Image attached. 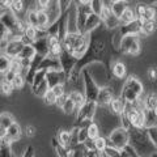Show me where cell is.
Here are the masks:
<instances>
[{"instance_id": "cell-27", "label": "cell", "mask_w": 157, "mask_h": 157, "mask_svg": "<svg viewBox=\"0 0 157 157\" xmlns=\"http://www.w3.org/2000/svg\"><path fill=\"white\" fill-rule=\"evenodd\" d=\"M104 26H105V29H107V30H117V29H119L121 26H122V24H121V18H118V17H115L114 14H111V16H109L104 22Z\"/></svg>"}, {"instance_id": "cell-3", "label": "cell", "mask_w": 157, "mask_h": 157, "mask_svg": "<svg viewBox=\"0 0 157 157\" xmlns=\"http://www.w3.org/2000/svg\"><path fill=\"white\" fill-rule=\"evenodd\" d=\"M85 70L89 72V75L93 77V80L97 82V85L101 88H107L110 84L111 75L109 72V68L106 67L104 62H94L88 66Z\"/></svg>"}, {"instance_id": "cell-9", "label": "cell", "mask_w": 157, "mask_h": 157, "mask_svg": "<svg viewBox=\"0 0 157 157\" xmlns=\"http://www.w3.org/2000/svg\"><path fill=\"white\" fill-rule=\"evenodd\" d=\"M46 13L48 18H50V25L59 21V18L62 17V8H60V0H50V6L47 7Z\"/></svg>"}, {"instance_id": "cell-7", "label": "cell", "mask_w": 157, "mask_h": 157, "mask_svg": "<svg viewBox=\"0 0 157 157\" xmlns=\"http://www.w3.org/2000/svg\"><path fill=\"white\" fill-rule=\"evenodd\" d=\"M59 62H60V66H62V71L66 73L67 78L70 80V76L71 73L73 72V70L76 68V64H77V59L72 55L70 52H66L63 51V54L59 58Z\"/></svg>"}, {"instance_id": "cell-16", "label": "cell", "mask_w": 157, "mask_h": 157, "mask_svg": "<svg viewBox=\"0 0 157 157\" xmlns=\"http://www.w3.org/2000/svg\"><path fill=\"white\" fill-rule=\"evenodd\" d=\"M33 46H34V48H36V51H37L38 55H41V56H43V58L48 56V54H50V43H48V36L37 39V41L33 43Z\"/></svg>"}, {"instance_id": "cell-34", "label": "cell", "mask_w": 157, "mask_h": 157, "mask_svg": "<svg viewBox=\"0 0 157 157\" xmlns=\"http://www.w3.org/2000/svg\"><path fill=\"white\" fill-rule=\"evenodd\" d=\"M46 73H47V71H45V70H39L38 72H37V75H36V77H34V81H33V84H32V92L34 90V89H37V86L38 85H41L43 81L46 80Z\"/></svg>"}, {"instance_id": "cell-10", "label": "cell", "mask_w": 157, "mask_h": 157, "mask_svg": "<svg viewBox=\"0 0 157 157\" xmlns=\"http://www.w3.org/2000/svg\"><path fill=\"white\" fill-rule=\"evenodd\" d=\"M110 73L111 76L117 78V80H126L128 75H127V67L123 62L121 60H114L111 62L110 66Z\"/></svg>"}, {"instance_id": "cell-22", "label": "cell", "mask_w": 157, "mask_h": 157, "mask_svg": "<svg viewBox=\"0 0 157 157\" xmlns=\"http://www.w3.org/2000/svg\"><path fill=\"white\" fill-rule=\"evenodd\" d=\"M157 30V21L155 20V21H143V24H141V33H140V38H147L152 36L155 32Z\"/></svg>"}, {"instance_id": "cell-15", "label": "cell", "mask_w": 157, "mask_h": 157, "mask_svg": "<svg viewBox=\"0 0 157 157\" xmlns=\"http://www.w3.org/2000/svg\"><path fill=\"white\" fill-rule=\"evenodd\" d=\"M13 123H16V118H14L11 113L8 111H3L2 115H0V136L6 135L7 130L11 127Z\"/></svg>"}, {"instance_id": "cell-44", "label": "cell", "mask_w": 157, "mask_h": 157, "mask_svg": "<svg viewBox=\"0 0 157 157\" xmlns=\"http://www.w3.org/2000/svg\"><path fill=\"white\" fill-rule=\"evenodd\" d=\"M0 157H13L12 145H0Z\"/></svg>"}, {"instance_id": "cell-23", "label": "cell", "mask_w": 157, "mask_h": 157, "mask_svg": "<svg viewBox=\"0 0 157 157\" xmlns=\"http://www.w3.org/2000/svg\"><path fill=\"white\" fill-rule=\"evenodd\" d=\"M109 109L113 114H115L118 117H121L122 114L124 113V109H126V104L122 98H114L111 101V104L109 105Z\"/></svg>"}, {"instance_id": "cell-48", "label": "cell", "mask_w": 157, "mask_h": 157, "mask_svg": "<svg viewBox=\"0 0 157 157\" xmlns=\"http://www.w3.org/2000/svg\"><path fill=\"white\" fill-rule=\"evenodd\" d=\"M123 151L126 152V155L128 156V157H140V156H139V153H137V152H136V149H135V148H134V147H132L131 144L127 145Z\"/></svg>"}, {"instance_id": "cell-32", "label": "cell", "mask_w": 157, "mask_h": 157, "mask_svg": "<svg viewBox=\"0 0 157 157\" xmlns=\"http://www.w3.org/2000/svg\"><path fill=\"white\" fill-rule=\"evenodd\" d=\"M11 62H12V58H9L7 55H2V58H0V73L2 75H6L11 70Z\"/></svg>"}, {"instance_id": "cell-8", "label": "cell", "mask_w": 157, "mask_h": 157, "mask_svg": "<svg viewBox=\"0 0 157 157\" xmlns=\"http://www.w3.org/2000/svg\"><path fill=\"white\" fill-rule=\"evenodd\" d=\"M46 81H47L48 86H50V89H52V88H55L56 85L67 84L68 78H67L66 73L63 71H47Z\"/></svg>"}, {"instance_id": "cell-4", "label": "cell", "mask_w": 157, "mask_h": 157, "mask_svg": "<svg viewBox=\"0 0 157 157\" xmlns=\"http://www.w3.org/2000/svg\"><path fill=\"white\" fill-rule=\"evenodd\" d=\"M107 141H109V145L115 147L119 151H123L130 144V131L122 126L118 127L107 136Z\"/></svg>"}, {"instance_id": "cell-24", "label": "cell", "mask_w": 157, "mask_h": 157, "mask_svg": "<svg viewBox=\"0 0 157 157\" xmlns=\"http://www.w3.org/2000/svg\"><path fill=\"white\" fill-rule=\"evenodd\" d=\"M123 34L121 33L119 29H117V30L113 32L111 37H110V43H111V47L113 50L115 51H119L121 50V46H122V42H123Z\"/></svg>"}, {"instance_id": "cell-41", "label": "cell", "mask_w": 157, "mask_h": 157, "mask_svg": "<svg viewBox=\"0 0 157 157\" xmlns=\"http://www.w3.org/2000/svg\"><path fill=\"white\" fill-rule=\"evenodd\" d=\"M78 128V127H77ZM77 137H78V143L84 144L85 141L89 139V132H88V127H80L77 131Z\"/></svg>"}, {"instance_id": "cell-5", "label": "cell", "mask_w": 157, "mask_h": 157, "mask_svg": "<svg viewBox=\"0 0 157 157\" xmlns=\"http://www.w3.org/2000/svg\"><path fill=\"white\" fill-rule=\"evenodd\" d=\"M141 41L139 36H127L123 38L119 52L130 56H139L141 54Z\"/></svg>"}, {"instance_id": "cell-47", "label": "cell", "mask_w": 157, "mask_h": 157, "mask_svg": "<svg viewBox=\"0 0 157 157\" xmlns=\"http://www.w3.org/2000/svg\"><path fill=\"white\" fill-rule=\"evenodd\" d=\"M24 134H25L26 137H34L37 135V128L32 124H28L25 127V130H24Z\"/></svg>"}, {"instance_id": "cell-39", "label": "cell", "mask_w": 157, "mask_h": 157, "mask_svg": "<svg viewBox=\"0 0 157 157\" xmlns=\"http://www.w3.org/2000/svg\"><path fill=\"white\" fill-rule=\"evenodd\" d=\"M0 88H2V93L3 94H6L7 97L12 96L13 94V85L11 84V82H8L7 80H4V78H2V82H0Z\"/></svg>"}, {"instance_id": "cell-11", "label": "cell", "mask_w": 157, "mask_h": 157, "mask_svg": "<svg viewBox=\"0 0 157 157\" xmlns=\"http://www.w3.org/2000/svg\"><path fill=\"white\" fill-rule=\"evenodd\" d=\"M141 24L143 21L137 18L136 21L128 24V25H122L119 28L121 33L123 34V37H127V36H140L141 33Z\"/></svg>"}, {"instance_id": "cell-33", "label": "cell", "mask_w": 157, "mask_h": 157, "mask_svg": "<svg viewBox=\"0 0 157 157\" xmlns=\"http://www.w3.org/2000/svg\"><path fill=\"white\" fill-rule=\"evenodd\" d=\"M48 90H50V86H48L47 81L45 80L41 85H38V86H37V89H34L32 93H33V94L36 96V97H39V98H42V100H43V97L46 96V93H47Z\"/></svg>"}, {"instance_id": "cell-6", "label": "cell", "mask_w": 157, "mask_h": 157, "mask_svg": "<svg viewBox=\"0 0 157 157\" xmlns=\"http://www.w3.org/2000/svg\"><path fill=\"white\" fill-rule=\"evenodd\" d=\"M82 80H84V94L88 102H97V97L101 88L97 85V82L93 80L86 70L82 71Z\"/></svg>"}, {"instance_id": "cell-20", "label": "cell", "mask_w": 157, "mask_h": 157, "mask_svg": "<svg viewBox=\"0 0 157 157\" xmlns=\"http://www.w3.org/2000/svg\"><path fill=\"white\" fill-rule=\"evenodd\" d=\"M56 140H58V143L60 145H63L64 148L71 147V143H72V132H71V130H60L58 132V135H56Z\"/></svg>"}, {"instance_id": "cell-31", "label": "cell", "mask_w": 157, "mask_h": 157, "mask_svg": "<svg viewBox=\"0 0 157 157\" xmlns=\"http://www.w3.org/2000/svg\"><path fill=\"white\" fill-rule=\"evenodd\" d=\"M157 126V117L153 110H145V128Z\"/></svg>"}, {"instance_id": "cell-51", "label": "cell", "mask_w": 157, "mask_h": 157, "mask_svg": "<svg viewBox=\"0 0 157 157\" xmlns=\"http://www.w3.org/2000/svg\"><path fill=\"white\" fill-rule=\"evenodd\" d=\"M67 100H68V94H66V96H62V97H58L55 106L58 107V109H62V107L64 106V104L67 102Z\"/></svg>"}, {"instance_id": "cell-1", "label": "cell", "mask_w": 157, "mask_h": 157, "mask_svg": "<svg viewBox=\"0 0 157 157\" xmlns=\"http://www.w3.org/2000/svg\"><path fill=\"white\" fill-rule=\"evenodd\" d=\"M144 94H145V89L141 80L135 75H128V77L124 80L123 90H122V94L119 98L124 101V104L134 105L139 100H141Z\"/></svg>"}, {"instance_id": "cell-30", "label": "cell", "mask_w": 157, "mask_h": 157, "mask_svg": "<svg viewBox=\"0 0 157 157\" xmlns=\"http://www.w3.org/2000/svg\"><path fill=\"white\" fill-rule=\"evenodd\" d=\"M88 132H89V139H92V140H96L100 136H102L101 128H100V126H98L97 122H92V123L88 126Z\"/></svg>"}, {"instance_id": "cell-26", "label": "cell", "mask_w": 157, "mask_h": 157, "mask_svg": "<svg viewBox=\"0 0 157 157\" xmlns=\"http://www.w3.org/2000/svg\"><path fill=\"white\" fill-rule=\"evenodd\" d=\"M143 101L147 110H155L157 107V93H152V92L145 93Z\"/></svg>"}, {"instance_id": "cell-53", "label": "cell", "mask_w": 157, "mask_h": 157, "mask_svg": "<svg viewBox=\"0 0 157 157\" xmlns=\"http://www.w3.org/2000/svg\"><path fill=\"white\" fill-rule=\"evenodd\" d=\"M85 157H102V153L98 151H86Z\"/></svg>"}, {"instance_id": "cell-12", "label": "cell", "mask_w": 157, "mask_h": 157, "mask_svg": "<svg viewBox=\"0 0 157 157\" xmlns=\"http://www.w3.org/2000/svg\"><path fill=\"white\" fill-rule=\"evenodd\" d=\"M104 24H102V20L100 16H97V14L92 13L89 17H88L86 20V24H85V28H84V32H82V34H85V36H89V34H92L94 30H97L100 26H102Z\"/></svg>"}, {"instance_id": "cell-43", "label": "cell", "mask_w": 157, "mask_h": 157, "mask_svg": "<svg viewBox=\"0 0 157 157\" xmlns=\"http://www.w3.org/2000/svg\"><path fill=\"white\" fill-rule=\"evenodd\" d=\"M56 100H58V97L55 96V93H54L51 89L46 93L45 97H43V101H45V104L48 105V106L55 105V104H56Z\"/></svg>"}, {"instance_id": "cell-55", "label": "cell", "mask_w": 157, "mask_h": 157, "mask_svg": "<svg viewBox=\"0 0 157 157\" xmlns=\"http://www.w3.org/2000/svg\"><path fill=\"white\" fill-rule=\"evenodd\" d=\"M153 111H155V114H156V117H157V107H156V109H155Z\"/></svg>"}, {"instance_id": "cell-37", "label": "cell", "mask_w": 157, "mask_h": 157, "mask_svg": "<svg viewBox=\"0 0 157 157\" xmlns=\"http://www.w3.org/2000/svg\"><path fill=\"white\" fill-rule=\"evenodd\" d=\"M22 70H24V67H22L21 59H20V58H12V62H11V70H9V71L14 72L16 75H20V73L22 72Z\"/></svg>"}, {"instance_id": "cell-21", "label": "cell", "mask_w": 157, "mask_h": 157, "mask_svg": "<svg viewBox=\"0 0 157 157\" xmlns=\"http://www.w3.org/2000/svg\"><path fill=\"white\" fill-rule=\"evenodd\" d=\"M128 7H130L128 2H126V0H114V4H113V7H111V13L114 14L115 17L121 18L122 14L124 13V11Z\"/></svg>"}, {"instance_id": "cell-42", "label": "cell", "mask_w": 157, "mask_h": 157, "mask_svg": "<svg viewBox=\"0 0 157 157\" xmlns=\"http://www.w3.org/2000/svg\"><path fill=\"white\" fill-rule=\"evenodd\" d=\"M147 135H148L151 143L155 145V148L157 149V126L156 127H151V128H145Z\"/></svg>"}, {"instance_id": "cell-45", "label": "cell", "mask_w": 157, "mask_h": 157, "mask_svg": "<svg viewBox=\"0 0 157 157\" xmlns=\"http://www.w3.org/2000/svg\"><path fill=\"white\" fill-rule=\"evenodd\" d=\"M104 153H105L107 157H119V156H121V153H122V151L117 149L115 147H111V145H109V147H107V148L105 149Z\"/></svg>"}, {"instance_id": "cell-52", "label": "cell", "mask_w": 157, "mask_h": 157, "mask_svg": "<svg viewBox=\"0 0 157 157\" xmlns=\"http://www.w3.org/2000/svg\"><path fill=\"white\" fill-rule=\"evenodd\" d=\"M85 147V149L86 151H96V145H94V140H92V139H88L84 144H82Z\"/></svg>"}, {"instance_id": "cell-17", "label": "cell", "mask_w": 157, "mask_h": 157, "mask_svg": "<svg viewBox=\"0 0 157 157\" xmlns=\"http://www.w3.org/2000/svg\"><path fill=\"white\" fill-rule=\"evenodd\" d=\"M39 70H45V71H62V66L59 59L52 58V56H46L42 60Z\"/></svg>"}, {"instance_id": "cell-56", "label": "cell", "mask_w": 157, "mask_h": 157, "mask_svg": "<svg viewBox=\"0 0 157 157\" xmlns=\"http://www.w3.org/2000/svg\"><path fill=\"white\" fill-rule=\"evenodd\" d=\"M13 157H17V156H16V155H13Z\"/></svg>"}, {"instance_id": "cell-50", "label": "cell", "mask_w": 157, "mask_h": 157, "mask_svg": "<svg viewBox=\"0 0 157 157\" xmlns=\"http://www.w3.org/2000/svg\"><path fill=\"white\" fill-rule=\"evenodd\" d=\"M22 157H36V149L33 145H28V148L24 152Z\"/></svg>"}, {"instance_id": "cell-54", "label": "cell", "mask_w": 157, "mask_h": 157, "mask_svg": "<svg viewBox=\"0 0 157 157\" xmlns=\"http://www.w3.org/2000/svg\"><path fill=\"white\" fill-rule=\"evenodd\" d=\"M151 157H157V151H156V152H155V153H153V155H152Z\"/></svg>"}, {"instance_id": "cell-28", "label": "cell", "mask_w": 157, "mask_h": 157, "mask_svg": "<svg viewBox=\"0 0 157 157\" xmlns=\"http://www.w3.org/2000/svg\"><path fill=\"white\" fill-rule=\"evenodd\" d=\"M25 21L29 26H34V28H38L39 24H38V12L36 9H29L26 11L25 14Z\"/></svg>"}, {"instance_id": "cell-13", "label": "cell", "mask_w": 157, "mask_h": 157, "mask_svg": "<svg viewBox=\"0 0 157 157\" xmlns=\"http://www.w3.org/2000/svg\"><path fill=\"white\" fill-rule=\"evenodd\" d=\"M24 46H25V45L22 43L21 39H12V41H9L8 47H7L6 54H4V55H7L9 58H18V55L22 51Z\"/></svg>"}, {"instance_id": "cell-40", "label": "cell", "mask_w": 157, "mask_h": 157, "mask_svg": "<svg viewBox=\"0 0 157 157\" xmlns=\"http://www.w3.org/2000/svg\"><path fill=\"white\" fill-rule=\"evenodd\" d=\"M25 84H26V80L22 75H17L16 77H14V80L12 81V85H13L14 90H22Z\"/></svg>"}, {"instance_id": "cell-18", "label": "cell", "mask_w": 157, "mask_h": 157, "mask_svg": "<svg viewBox=\"0 0 157 157\" xmlns=\"http://www.w3.org/2000/svg\"><path fill=\"white\" fill-rule=\"evenodd\" d=\"M22 134H24V131H22V128H21V126H20L18 122L13 123V124L7 130V135H8L9 139L12 140V143H17V141L21 140Z\"/></svg>"}, {"instance_id": "cell-35", "label": "cell", "mask_w": 157, "mask_h": 157, "mask_svg": "<svg viewBox=\"0 0 157 157\" xmlns=\"http://www.w3.org/2000/svg\"><path fill=\"white\" fill-rule=\"evenodd\" d=\"M94 145H96V151L104 153L105 149L109 147V141H107V137L106 136H100L98 139L94 140Z\"/></svg>"}, {"instance_id": "cell-36", "label": "cell", "mask_w": 157, "mask_h": 157, "mask_svg": "<svg viewBox=\"0 0 157 157\" xmlns=\"http://www.w3.org/2000/svg\"><path fill=\"white\" fill-rule=\"evenodd\" d=\"M90 7L93 13L101 16L102 11H104V0H90Z\"/></svg>"}, {"instance_id": "cell-14", "label": "cell", "mask_w": 157, "mask_h": 157, "mask_svg": "<svg viewBox=\"0 0 157 157\" xmlns=\"http://www.w3.org/2000/svg\"><path fill=\"white\" fill-rule=\"evenodd\" d=\"M114 98H115L114 93L110 90L109 86L102 88V89H100V93H98V97H97V105L98 106H109Z\"/></svg>"}, {"instance_id": "cell-2", "label": "cell", "mask_w": 157, "mask_h": 157, "mask_svg": "<svg viewBox=\"0 0 157 157\" xmlns=\"http://www.w3.org/2000/svg\"><path fill=\"white\" fill-rule=\"evenodd\" d=\"M130 131V144L136 149L140 157H151L157 151L155 145L151 143L145 130H135L131 128Z\"/></svg>"}, {"instance_id": "cell-19", "label": "cell", "mask_w": 157, "mask_h": 157, "mask_svg": "<svg viewBox=\"0 0 157 157\" xmlns=\"http://www.w3.org/2000/svg\"><path fill=\"white\" fill-rule=\"evenodd\" d=\"M68 98L75 102L77 110H80L81 107L85 105V102H86L85 94L82 92H80V90H70V92H68Z\"/></svg>"}, {"instance_id": "cell-49", "label": "cell", "mask_w": 157, "mask_h": 157, "mask_svg": "<svg viewBox=\"0 0 157 157\" xmlns=\"http://www.w3.org/2000/svg\"><path fill=\"white\" fill-rule=\"evenodd\" d=\"M147 77H148L151 81H156L157 80V70L155 67H149L148 68V71H147Z\"/></svg>"}, {"instance_id": "cell-29", "label": "cell", "mask_w": 157, "mask_h": 157, "mask_svg": "<svg viewBox=\"0 0 157 157\" xmlns=\"http://www.w3.org/2000/svg\"><path fill=\"white\" fill-rule=\"evenodd\" d=\"M37 55V51H36V48H34L33 45H25L22 48V51L21 54L18 55L20 59H29V60H33L34 58H36Z\"/></svg>"}, {"instance_id": "cell-25", "label": "cell", "mask_w": 157, "mask_h": 157, "mask_svg": "<svg viewBox=\"0 0 157 157\" xmlns=\"http://www.w3.org/2000/svg\"><path fill=\"white\" fill-rule=\"evenodd\" d=\"M136 20H137V17H136L135 9H134V7L130 6V7L124 11V13L122 14V17H121V24H122V25H128V24L136 21Z\"/></svg>"}, {"instance_id": "cell-46", "label": "cell", "mask_w": 157, "mask_h": 157, "mask_svg": "<svg viewBox=\"0 0 157 157\" xmlns=\"http://www.w3.org/2000/svg\"><path fill=\"white\" fill-rule=\"evenodd\" d=\"M51 90H52L54 93H55V96H56V97H62V96L68 94V93H67V89H66V84L56 85L55 88H52Z\"/></svg>"}, {"instance_id": "cell-38", "label": "cell", "mask_w": 157, "mask_h": 157, "mask_svg": "<svg viewBox=\"0 0 157 157\" xmlns=\"http://www.w3.org/2000/svg\"><path fill=\"white\" fill-rule=\"evenodd\" d=\"M147 8H148V6H147L145 3H136V6H134V9H135V13H136V17L141 20L143 21V17H144V14H145V11H147Z\"/></svg>"}]
</instances>
